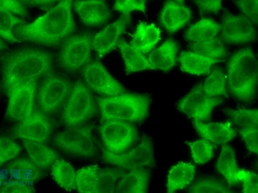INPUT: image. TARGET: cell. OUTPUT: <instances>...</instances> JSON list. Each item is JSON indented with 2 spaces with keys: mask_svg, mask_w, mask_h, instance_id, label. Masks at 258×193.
Wrapping results in <instances>:
<instances>
[{
  "mask_svg": "<svg viewBox=\"0 0 258 193\" xmlns=\"http://www.w3.org/2000/svg\"><path fill=\"white\" fill-rule=\"evenodd\" d=\"M195 166L191 163L178 162L169 171L167 190L172 193L184 188L193 181Z\"/></svg>",
  "mask_w": 258,
  "mask_h": 193,
  "instance_id": "4316f807",
  "label": "cell"
},
{
  "mask_svg": "<svg viewBox=\"0 0 258 193\" xmlns=\"http://www.w3.org/2000/svg\"><path fill=\"white\" fill-rule=\"evenodd\" d=\"M37 79L17 86L8 94L9 103L5 117L14 121H21L29 116L35 109Z\"/></svg>",
  "mask_w": 258,
  "mask_h": 193,
  "instance_id": "5bb4252c",
  "label": "cell"
},
{
  "mask_svg": "<svg viewBox=\"0 0 258 193\" xmlns=\"http://www.w3.org/2000/svg\"><path fill=\"white\" fill-rule=\"evenodd\" d=\"M216 169L220 174L225 177L229 187L241 183L237 176L241 169L236 163L234 150L229 145L222 146L221 153L216 164Z\"/></svg>",
  "mask_w": 258,
  "mask_h": 193,
  "instance_id": "484cf974",
  "label": "cell"
},
{
  "mask_svg": "<svg viewBox=\"0 0 258 193\" xmlns=\"http://www.w3.org/2000/svg\"><path fill=\"white\" fill-rule=\"evenodd\" d=\"M62 0H32L30 7H39L44 10H49Z\"/></svg>",
  "mask_w": 258,
  "mask_h": 193,
  "instance_id": "7dc6e473",
  "label": "cell"
},
{
  "mask_svg": "<svg viewBox=\"0 0 258 193\" xmlns=\"http://www.w3.org/2000/svg\"><path fill=\"white\" fill-rule=\"evenodd\" d=\"M3 176L5 182L33 185L40 178V169L31 159H19L6 166Z\"/></svg>",
  "mask_w": 258,
  "mask_h": 193,
  "instance_id": "ac0fdd59",
  "label": "cell"
},
{
  "mask_svg": "<svg viewBox=\"0 0 258 193\" xmlns=\"http://www.w3.org/2000/svg\"><path fill=\"white\" fill-rule=\"evenodd\" d=\"M74 7L85 26H101L111 19V10L104 0H75Z\"/></svg>",
  "mask_w": 258,
  "mask_h": 193,
  "instance_id": "e0dca14e",
  "label": "cell"
},
{
  "mask_svg": "<svg viewBox=\"0 0 258 193\" xmlns=\"http://www.w3.org/2000/svg\"><path fill=\"white\" fill-rule=\"evenodd\" d=\"M177 3L180 4V5H183L184 4V0H176Z\"/></svg>",
  "mask_w": 258,
  "mask_h": 193,
  "instance_id": "f907efd6",
  "label": "cell"
},
{
  "mask_svg": "<svg viewBox=\"0 0 258 193\" xmlns=\"http://www.w3.org/2000/svg\"><path fill=\"white\" fill-rule=\"evenodd\" d=\"M191 18L189 9L173 0H168L161 11L160 21L163 27L172 34L184 27Z\"/></svg>",
  "mask_w": 258,
  "mask_h": 193,
  "instance_id": "d6986e66",
  "label": "cell"
},
{
  "mask_svg": "<svg viewBox=\"0 0 258 193\" xmlns=\"http://www.w3.org/2000/svg\"><path fill=\"white\" fill-rule=\"evenodd\" d=\"M97 113V106L90 88L78 80L73 85L63 111L62 120L68 127L83 125Z\"/></svg>",
  "mask_w": 258,
  "mask_h": 193,
  "instance_id": "5b68a950",
  "label": "cell"
},
{
  "mask_svg": "<svg viewBox=\"0 0 258 193\" xmlns=\"http://www.w3.org/2000/svg\"><path fill=\"white\" fill-rule=\"evenodd\" d=\"M177 61L180 63L181 70L183 72L197 75H208L213 65L225 61L206 57L194 51H181Z\"/></svg>",
  "mask_w": 258,
  "mask_h": 193,
  "instance_id": "7402d4cb",
  "label": "cell"
},
{
  "mask_svg": "<svg viewBox=\"0 0 258 193\" xmlns=\"http://www.w3.org/2000/svg\"><path fill=\"white\" fill-rule=\"evenodd\" d=\"M0 192H34L35 188L33 185H26L17 183H9L5 182L0 186Z\"/></svg>",
  "mask_w": 258,
  "mask_h": 193,
  "instance_id": "bcb514c9",
  "label": "cell"
},
{
  "mask_svg": "<svg viewBox=\"0 0 258 193\" xmlns=\"http://www.w3.org/2000/svg\"><path fill=\"white\" fill-rule=\"evenodd\" d=\"M93 127V125L69 127L56 134L55 145L65 153L92 158L97 153L92 139Z\"/></svg>",
  "mask_w": 258,
  "mask_h": 193,
  "instance_id": "ba28073f",
  "label": "cell"
},
{
  "mask_svg": "<svg viewBox=\"0 0 258 193\" xmlns=\"http://www.w3.org/2000/svg\"><path fill=\"white\" fill-rule=\"evenodd\" d=\"M184 143L189 147L192 157L197 164H206L213 157V146L208 140H199L195 142L185 141Z\"/></svg>",
  "mask_w": 258,
  "mask_h": 193,
  "instance_id": "74e56055",
  "label": "cell"
},
{
  "mask_svg": "<svg viewBox=\"0 0 258 193\" xmlns=\"http://www.w3.org/2000/svg\"><path fill=\"white\" fill-rule=\"evenodd\" d=\"M115 185L117 193H146L149 190L151 170L147 166L130 170Z\"/></svg>",
  "mask_w": 258,
  "mask_h": 193,
  "instance_id": "44dd1931",
  "label": "cell"
},
{
  "mask_svg": "<svg viewBox=\"0 0 258 193\" xmlns=\"http://www.w3.org/2000/svg\"><path fill=\"white\" fill-rule=\"evenodd\" d=\"M202 13L218 14L222 10V0H194Z\"/></svg>",
  "mask_w": 258,
  "mask_h": 193,
  "instance_id": "f6af8a7d",
  "label": "cell"
},
{
  "mask_svg": "<svg viewBox=\"0 0 258 193\" xmlns=\"http://www.w3.org/2000/svg\"><path fill=\"white\" fill-rule=\"evenodd\" d=\"M85 84L89 88L106 96H114L127 93L125 88L108 72L99 61L87 63L82 69Z\"/></svg>",
  "mask_w": 258,
  "mask_h": 193,
  "instance_id": "7c38bea8",
  "label": "cell"
},
{
  "mask_svg": "<svg viewBox=\"0 0 258 193\" xmlns=\"http://www.w3.org/2000/svg\"><path fill=\"white\" fill-rule=\"evenodd\" d=\"M73 85L63 76L49 72L44 75L38 93L37 104L45 115L56 113L70 94Z\"/></svg>",
  "mask_w": 258,
  "mask_h": 193,
  "instance_id": "9c48e42d",
  "label": "cell"
},
{
  "mask_svg": "<svg viewBox=\"0 0 258 193\" xmlns=\"http://www.w3.org/2000/svg\"><path fill=\"white\" fill-rule=\"evenodd\" d=\"M238 178L243 183V190L244 193H257L258 192L257 175L251 171L241 169L238 173Z\"/></svg>",
  "mask_w": 258,
  "mask_h": 193,
  "instance_id": "ab89813d",
  "label": "cell"
},
{
  "mask_svg": "<svg viewBox=\"0 0 258 193\" xmlns=\"http://www.w3.org/2000/svg\"><path fill=\"white\" fill-rule=\"evenodd\" d=\"M5 47H6V46H5V42H4V41L0 38V51L5 49Z\"/></svg>",
  "mask_w": 258,
  "mask_h": 193,
  "instance_id": "c3c4849f",
  "label": "cell"
},
{
  "mask_svg": "<svg viewBox=\"0 0 258 193\" xmlns=\"http://www.w3.org/2000/svg\"><path fill=\"white\" fill-rule=\"evenodd\" d=\"M236 131L239 133L243 139L247 148L252 153L257 154L258 152V129L257 127L250 128L238 129Z\"/></svg>",
  "mask_w": 258,
  "mask_h": 193,
  "instance_id": "7bdbcfd3",
  "label": "cell"
},
{
  "mask_svg": "<svg viewBox=\"0 0 258 193\" xmlns=\"http://www.w3.org/2000/svg\"><path fill=\"white\" fill-rule=\"evenodd\" d=\"M220 38L231 44H249L257 40V31L244 15H233L226 12L222 18Z\"/></svg>",
  "mask_w": 258,
  "mask_h": 193,
  "instance_id": "4fadbf2b",
  "label": "cell"
},
{
  "mask_svg": "<svg viewBox=\"0 0 258 193\" xmlns=\"http://www.w3.org/2000/svg\"><path fill=\"white\" fill-rule=\"evenodd\" d=\"M179 49V44L172 39H169L151 53L148 61L156 70L169 72L176 64Z\"/></svg>",
  "mask_w": 258,
  "mask_h": 193,
  "instance_id": "603a6c76",
  "label": "cell"
},
{
  "mask_svg": "<svg viewBox=\"0 0 258 193\" xmlns=\"http://www.w3.org/2000/svg\"><path fill=\"white\" fill-rule=\"evenodd\" d=\"M94 37L90 32H83L66 38L58 54L60 67L72 73L84 68L92 58Z\"/></svg>",
  "mask_w": 258,
  "mask_h": 193,
  "instance_id": "8992f818",
  "label": "cell"
},
{
  "mask_svg": "<svg viewBox=\"0 0 258 193\" xmlns=\"http://www.w3.org/2000/svg\"><path fill=\"white\" fill-rule=\"evenodd\" d=\"M99 131L105 149L115 155L125 153L138 140V129L131 122L106 120Z\"/></svg>",
  "mask_w": 258,
  "mask_h": 193,
  "instance_id": "52a82bcc",
  "label": "cell"
},
{
  "mask_svg": "<svg viewBox=\"0 0 258 193\" xmlns=\"http://www.w3.org/2000/svg\"><path fill=\"white\" fill-rule=\"evenodd\" d=\"M188 48L197 54L213 59L221 60L229 55V51L223 41L218 36L202 42H191Z\"/></svg>",
  "mask_w": 258,
  "mask_h": 193,
  "instance_id": "f546056e",
  "label": "cell"
},
{
  "mask_svg": "<svg viewBox=\"0 0 258 193\" xmlns=\"http://www.w3.org/2000/svg\"><path fill=\"white\" fill-rule=\"evenodd\" d=\"M223 101L220 97L208 96L203 90V83H199L178 102L177 109L193 120L208 122L211 120L213 110Z\"/></svg>",
  "mask_w": 258,
  "mask_h": 193,
  "instance_id": "8fae6325",
  "label": "cell"
},
{
  "mask_svg": "<svg viewBox=\"0 0 258 193\" xmlns=\"http://www.w3.org/2000/svg\"><path fill=\"white\" fill-rule=\"evenodd\" d=\"M51 133V124L49 119L42 111L34 109L29 116L16 126L13 136L16 139L43 143L49 139Z\"/></svg>",
  "mask_w": 258,
  "mask_h": 193,
  "instance_id": "9a60e30c",
  "label": "cell"
},
{
  "mask_svg": "<svg viewBox=\"0 0 258 193\" xmlns=\"http://www.w3.org/2000/svg\"><path fill=\"white\" fill-rule=\"evenodd\" d=\"M161 39V31L154 24H139L131 45L142 54H149Z\"/></svg>",
  "mask_w": 258,
  "mask_h": 193,
  "instance_id": "cb8c5ba5",
  "label": "cell"
},
{
  "mask_svg": "<svg viewBox=\"0 0 258 193\" xmlns=\"http://www.w3.org/2000/svg\"><path fill=\"white\" fill-rule=\"evenodd\" d=\"M24 5H28L30 6V3H31L32 0H21Z\"/></svg>",
  "mask_w": 258,
  "mask_h": 193,
  "instance_id": "681fc988",
  "label": "cell"
},
{
  "mask_svg": "<svg viewBox=\"0 0 258 193\" xmlns=\"http://www.w3.org/2000/svg\"><path fill=\"white\" fill-rule=\"evenodd\" d=\"M25 24L24 20L16 17L12 12L0 9V38L12 43L21 42L14 36L13 30L18 25Z\"/></svg>",
  "mask_w": 258,
  "mask_h": 193,
  "instance_id": "8d00e7d4",
  "label": "cell"
},
{
  "mask_svg": "<svg viewBox=\"0 0 258 193\" xmlns=\"http://www.w3.org/2000/svg\"><path fill=\"white\" fill-rule=\"evenodd\" d=\"M22 148L13 140L0 136V167L12 160L21 153Z\"/></svg>",
  "mask_w": 258,
  "mask_h": 193,
  "instance_id": "f35d334b",
  "label": "cell"
},
{
  "mask_svg": "<svg viewBox=\"0 0 258 193\" xmlns=\"http://www.w3.org/2000/svg\"><path fill=\"white\" fill-rule=\"evenodd\" d=\"M116 47L120 49L125 65L126 75L147 70H156L144 54L134 49L123 38L119 39Z\"/></svg>",
  "mask_w": 258,
  "mask_h": 193,
  "instance_id": "d4e9b609",
  "label": "cell"
},
{
  "mask_svg": "<svg viewBox=\"0 0 258 193\" xmlns=\"http://www.w3.org/2000/svg\"><path fill=\"white\" fill-rule=\"evenodd\" d=\"M191 193H231L233 191L222 179L214 177H205L195 182L188 188Z\"/></svg>",
  "mask_w": 258,
  "mask_h": 193,
  "instance_id": "d590c367",
  "label": "cell"
},
{
  "mask_svg": "<svg viewBox=\"0 0 258 193\" xmlns=\"http://www.w3.org/2000/svg\"><path fill=\"white\" fill-rule=\"evenodd\" d=\"M51 168L53 178L60 187L69 192L76 189V173L70 163L58 158Z\"/></svg>",
  "mask_w": 258,
  "mask_h": 193,
  "instance_id": "4dcf8cb0",
  "label": "cell"
},
{
  "mask_svg": "<svg viewBox=\"0 0 258 193\" xmlns=\"http://www.w3.org/2000/svg\"><path fill=\"white\" fill-rule=\"evenodd\" d=\"M226 84L227 76L225 72L220 67H215L203 84V90L209 97L225 95L227 98L229 95Z\"/></svg>",
  "mask_w": 258,
  "mask_h": 193,
  "instance_id": "1f68e13d",
  "label": "cell"
},
{
  "mask_svg": "<svg viewBox=\"0 0 258 193\" xmlns=\"http://www.w3.org/2000/svg\"><path fill=\"white\" fill-rule=\"evenodd\" d=\"M101 150L102 159L105 162L123 169L131 170L143 166L154 167L156 165L153 140L146 134L142 136L140 145L127 153L115 155L102 147H101Z\"/></svg>",
  "mask_w": 258,
  "mask_h": 193,
  "instance_id": "30bf717a",
  "label": "cell"
},
{
  "mask_svg": "<svg viewBox=\"0 0 258 193\" xmlns=\"http://www.w3.org/2000/svg\"><path fill=\"white\" fill-rule=\"evenodd\" d=\"M235 4L245 17L257 24L258 0H235Z\"/></svg>",
  "mask_w": 258,
  "mask_h": 193,
  "instance_id": "b9f144b4",
  "label": "cell"
},
{
  "mask_svg": "<svg viewBox=\"0 0 258 193\" xmlns=\"http://www.w3.org/2000/svg\"><path fill=\"white\" fill-rule=\"evenodd\" d=\"M229 91L235 98L243 103L255 99L257 88V61L251 48L236 51L229 59L228 66Z\"/></svg>",
  "mask_w": 258,
  "mask_h": 193,
  "instance_id": "3957f363",
  "label": "cell"
},
{
  "mask_svg": "<svg viewBox=\"0 0 258 193\" xmlns=\"http://www.w3.org/2000/svg\"><path fill=\"white\" fill-rule=\"evenodd\" d=\"M223 112L226 116L231 119L236 127L240 129L257 127L258 111L257 109L233 110L225 109Z\"/></svg>",
  "mask_w": 258,
  "mask_h": 193,
  "instance_id": "e575fe53",
  "label": "cell"
},
{
  "mask_svg": "<svg viewBox=\"0 0 258 193\" xmlns=\"http://www.w3.org/2000/svg\"><path fill=\"white\" fill-rule=\"evenodd\" d=\"M114 10L122 14L140 11L146 14L145 0H115Z\"/></svg>",
  "mask_w": 258,
  "mask_h": 193,
  "instance_id": "60d3db41",
  "label": "cell"
},
{
  "mask_svg": "<svg viewBox=\"0 0 258 193\" xmlns=\"http://www.w3.org/2000/svg\"><path fill=\"white\" fill-rule=\"evenodd\" d=\"M193 125L201 137L215 144H225L236 136V133L231 127L230 122L206 123L193 120Z\"/></svg>",
  "mask_w": 258,
  "mask_h": 193,
  "instance_id": "ffe728a7",
  "label": "cell"
},
{
  "mask_svg": "<svg viewBox=\"0 0 258 193\" xmlns=\"http://www.w3.org/2000/svg\"><path fill=\"white\" fill-rule=\"evenodd\" d=\"M131 21V14H122L120 19L113 24L108 25L107 27L94 37L92 49L95 51L99 59L104 58L115 49L120 35L125 31Z\"/></svg>",
  "mask_w": 258,
  "mask_h": 193,
  "instance_id": "2e32d148",
  "label": "cell"
},
{
  "mask_svg": "<svg viewBox=\"0 0 258 193\" xmlns=\"http://www.w3.org/2000/svg\"><path fill=\"white\" fill-rule=\"evenodd\" d=\"M0 9L9 11L22 18L28 16L27 9L21 0H0Z\"/></svg>",
  "mask_w": 258,
  "mask_h": 193,
  "instance_id": "ee69618b",
  "label": "cell"
},
{
  "mask_svg": "<svg viewBox=\"0 0 258 193\" xmlns=\"http://www.w3.org/2000/svg\"><path fill=\"white\" fill-rule=\"evenodd\" d=\"M73 0H62L33 23L18 25L14 36L22 42H33L51 47L59 45L76 31L71 8Z\"/></svg>",
  "mask_w": 258,
  "mask_h": 193,
  "instance_id": "6da1fadb",
  "label": "cell"
},
{
  "mask_svg": "<svg viewBox=\"0 0 258 193\" xmlns=\"http://www.w3.org/2000/svg\"><path fill=\"white\" fill-rule=\"evenodd\" d=\"M221 31V24L212 19H204L185 32V40L190 42H199L214 38Z\"/></svg>",
  "mask_w": 258,
  "mask_h": 193,
  "instance_id": "f1b7e54d",
  "label": "cell"
},
{
  "mask_svg": "<svg viewBox=\"0 0 258 193\" xmlns=\"http://www.w3.org/2000/svg\"><path fill=\"white\" fill-rule=\"evenodd\" d=\"M126 171L122 168H104L99 169L96 181L94 192L112 193L115 192L117 180L123 176Z\"/></svg>",
  "mask_w": 258,
  "mask_h": 193,
  "instance_id": "d6a6232c",
  "label": "cell"
},
{
  "mask_svg": "<svg viewBox=\"0 0 258 193\" xmlns=\"http://www.w3.org/2000/svg\"><path fill=\"white\" fill-rule=\"evenodd\" d=\"M23 143L30 159L40 169H49L59 158L56 152L42 143L24 140Z\"/></svg>",
  "mask_w": 258,
  "mask_h": 193,
  "instance_id": "83f0119b",
  "label": "cell"
},
{
  "mask_svg": "<svg viewBox=\"0 0 258 193\" xmlns=\"http://www.w3.org/2000/svg\"><path fill=\"white\" fill-rule=\"evenodd\" d=\"M100 109L101 122L121 120L142 123L147 120L152 103L149 93H124L114 96L96 97Z\"/></svg>",
  "mask_w": 258,
  "mask_h": 193,
  "instance_id": "277c9868",
  "label": "cell"
},
{
  "mask_svg": "<svg viewBox=\"0 0 258 193\" xmlns=\"http://www.w3.org/2000/svg\"><path fill=\"white\" fill-rule=\"evenodd\" d=\"M53 68V56L39 48H25L10 53L3 63L2 86L8 95L27 81L43 77Z\"/></svg>",
  "mask_w": 258,
  "mask_h": 193,
  "instance_id": "7a4b0ae2",
  "label": "cell"
},
{
  "mask_svg": "<svg viewBox=\"0 0 258 193\" xmlns=\"http://www.w3.org/2000/svg\"><path fill=\"white\" fill-rule=\"evenodd\" d=\"M99 169L98 165H91L78 170L76 173V189L78 192H94Z\"/></svg>",
  "mask_w": 258,
  "mask_h": 193,
  "instance_id": "836d02e7",
  "label": "cell"
}]
</instances>
